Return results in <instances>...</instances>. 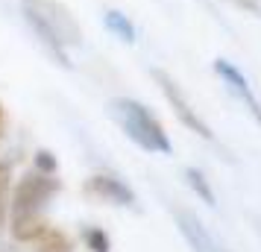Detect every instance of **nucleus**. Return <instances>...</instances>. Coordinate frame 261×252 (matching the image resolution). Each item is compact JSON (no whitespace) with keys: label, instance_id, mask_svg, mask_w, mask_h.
<instances>
[{"label":"nucleus","instance_id":"2eb2a0df","mask_svg":"<svg viewBox=\"0 0 261 252\" xmlns=\"http://www.w3.org/2000/svg\"><path fill=\"white\" fill-rule=\"evenodd\" d=\"M3 129H6V111H3V103H0V138H3Z\"/></svg>","mask_w":261,"mask_h":252},{"label":"nucleus","instance_id":"ddd939ff","mask_svg":"<svg viewBox=\"0 0 261 252\" xmlns=\"http://www.w3.org/2000/svg\"><path fill=\"white\" fill-rule=\"evenodd\" d=\"M36 170H41V173H56V156L50 150H36Z\"/></svg>","mask_w":261,"mask_h":252},{"label":"nucleus","instance_id":"dca6fc26","mask_svg":"<svg viewBox=\"0 0 261 252\" xmlns=\"http://www.w3.org/2000/svg\"><path fill=\"white\" fill-rule=\"evenodd\" d=\"M0 252H18L15 246H0Z\"/></svg>","mask_w":261,"mask_h":252},{"label":"nucleus","instance_id":"0eeeda50","mask_svg":"<svg viewBox=\"0 0 261 252\" xmlns=\"http://www.w3.org/2000/svg\"><path fill=\"white\" fill-rule=\"evenodd\" d=\"M173 217H176V226H179V232H182V238L188 240V246L194 252H223L214 243L212 235H208V229L202 226L191 211H176Z\"/></svg>","mask_w":261,"mask_h":252},{"label":"nucleus","instance_id":"39448f33","mask_svg":"<svg viewBox=\"0 0 261 252\" xmlns=\"http://www.w3.org/2000/svg\"><path fill=\"white\" fill-rule=\"evenodd\" d=\"M214 73L223 79V85L229 88V94H235L238 100L244 103V108H247L249 115L255 118V123L261 126V103H258V97L252 94V88H249V79H247V76L238 71V68H235L229 59H214Z\"/></svg>","mask_w":261,"mask_h":252},{"label":"nucleus","instance_id":"9d476101","mask_svg":"<svg viewBox=\"0 0 261 252\" xmlns=\"http://www.w3.org/2000/svg\"><path fill=\"white\" fill-rule=\"evenodd\" d=\"M36 243H38L36 252H73V240L59 229H47Z\"/></svg>","mask_w":261,"mask_h":252},{"label":"nucleus","instance_id":"1a4fd4ad","mask_svg":"<svg viewBox=\"0 0 261 252\" xmlns=\"http://www.w3.org/2000/svg\"><path fill=\"white\" fill-rule=\"evenodd\" d=\"M9 200H12V170L0 161V232L9 226Z\"/></svg>","mask_w":261,"mask_h":252},{"label":"nucleus","instance_id":"7ed1b4c3","mask_svg":"<svg viewBox=\"0 0 261 252\" xmlns=\"http://www.w3.org/2000/svg\"><path fill=\"white\" fill-rule=\"evenodd\" d=\"M21 15L36 18L62 44H83V26L62 0H21Z\"/></svg>","mask_w":261,"mask_h":252},{"label":"nucleus","instance_id":"4468645a","mask_svg":"<svg viewBox=\"0 0 261 252\" xmlns=\"http://www.w3.org/2000/svg\"><path fill=\"white\" fill-rule=\"evenodd\" d=\"M229 3H235L238 9H244L249 15H261V3L258 0H229Z\"/></svg>","mask_w":261,"mask_h":252},{"label":"nucleus","instance_id":"f03ea898","mask_svg":"<svg viewBox=\"0 0 261 252\" xmlns=\"http://www.w3.org/2000/svg\"><path fill=\"white\" fill-rule=\"evenodd\" d=\"M109 115L115 118V123L126 132V138L132 144H138L141 150L159 153V156H170L173 153V144L167 138L162 120L155 118L144 103L132 100V97H115L109 103Z\"/></svg>","mask_w":261,"mask_h":252},{"label":"nucleus","instance_id":"20e7f679","mask_svg":"<svg viewBox=\"0 0 261 252\" xmlns=\"http://www.w3.org/2000/svg\"><path fill=\"white\" fill-rule=\"evenodd\" d=\"M153 79L159 82V88H162V94H165V100L170 103V108H173V115L179 118V123L182 126H188L191 132H197L200 138H205V141H212L214 138V132L208 129V123L197 115V108L188 103V97L182 94V88H179V82L170 76V73H165V71H159L155 68L153 71Z\"/></svg>","mask_w":261,"mask_h":252},{"label":"nucleus","instance_id":"423d86ee","mask_svg":"<svg viewBox=\"0 0 261 252\" xmlns=\"http://www.w3.org/2000/svg\"><path fill=\"white\" fill-rule=\"evenodd\" d=\"M85 193L100 197V200L115 203V205H126V208L135 205V193H132V188L123 179L109 176V173H97V176H91V179L85 182Z\"/></svg>","mask_w":261,"mask_h":252},{"label":"nucleus","instance_id":"f8f14e48","mask_svg":"<svg viewBox=\"0 0 261 252\" xmlns=\"http://www.w3.org/2000/svg\"><path fill=\"white\" fill-rule=\"evenodd\" d=\"M83 240H85V246H88L91 252H109V249H112V240H109V235L103 232V229H97V226L85 229Z\"/></svg>","mask_w":261,"mask_h":252},{"label":"nucleus","instance_id":"f257e3e1","mask_svg":"<svg viewBox=\"0 0 261 252\" xmlns=\"http://www.w3.org/2000/svg\"><path fill=\"white\" fill-rule=\"evenodd\" d=\"M59 188L62 182L56 179V173H41V170H30L12 188L9 232L18 243H33L50 229V223L44 220V208L59 193Z\"/></svg>","mask_w":261,"mask_h":252},{"label":"nucleus","instance_id":"9b49d317","mask_svg":"<svg viewBox=\"0 0 261 252\" xmlns=\"http://www.w3.org/2000/svg\"><path fill=\"white\" fill-rule=\"evenodd\" d=\"M185 182H188V188L197 193L205 205H214V191H212V185H208V179L202 176V170L188 167V170H185Z\"/></svg>","mask_w":261,"mask_h":252},{"label":"nucleus","instance_id":"6e6552de","mask_svg":"<svg viewBox=\"0 0 261 252\" xmlns=\"http://www.w3.org/2000/svg\"><path fill=\"white\" fill-rule=\"evenodd\" d=\"M103 24H106L109 33H112L115 38H120L123 44H135L138 30H135V24H132L120 9H106V12H103Z\"/></svg>","mask_w":261,"mask_h":252}]
</instances>
